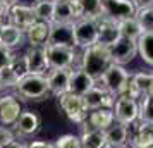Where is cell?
Returning a JSON list of instances; mask_svg holds the SVG:
<instances>
[{"instance_id": "e575fe53", "label": "cell", "mask_w": 153, "mask_h": 148, "mask_svg": "<svg viewBox=\"0 0 153 148\" xmlns=\"http://www.w3.org/2000/svg\"><path fill=\"white\" fill-rule=\"evenodd\" d=\"M55 148H83L81 140L74 134H64L55 143Z\"/></svg>"}, {"instance_id": "44dd1931", "label": "cell", "mask_w": 153, "mask_h": 148, "mask_svg": "<svg viewBox=\"0 0 153 148\" xmlns=\"http://www.w3.org/2000/svg\"><path fill=\"white\" fill-rule=\"evenodd\" d=\"M26 36H28V42L31 43V47H47L50 36V24L43 21H36L26 31Z\"/></svg>"}, {"instance_id": "4dcf8cb0", "label": "cell", "mask_w": 153, "mask_h": 148, "mask_svg": "<svg viewBox=\"0 0 153 148\" xmlns=\"http://www.w3.org/2000/svg\"><path fill=\"white\" fill-rule=\"evenodd\" d=\"M139 122H150L153 124V95H146L139 102Z\"/></svg>"}, {"instance_id": "d6986e66", "label": "cell", "mask_w": 153, "mask_h": 148, "mask_svg": "<svg viewBox=\"0 0 153 148\" xmlns=\"http://www.w3.org/2000/svg\"><path fill=\"white\" fill-rule=\"evenodd\" d=\"M77 19H100L102 14V0H72Z\"/></svg>"}, {"instance_id": "f35d334b", "label": "cell", "mask_w": 153, "mask_h": 148, "mask_svg": "<svg viewBox=\"0 0 153 148\" xmlns=\"http://www.w3.org/2000/svg\"><path fill=\"white\" fill-rule=\"evenodd\" d=\"M9 7H10L9 4H5V2H2V0H0V22L4 21V19H5V16L9 14Z\"/></svg>"}, {"instance_id": "d590c367", "label": "cell", "mask_w": 153, "mask_h": 148, "mask_svg": "<svg viewBox=\"0 0 153 148\" xmlns=\"http://www.w3.org/2000/svg\"><path fill=\"white\" fill-rule=\"evenodd\" d=\"M12 59H14V54L10 52V48H7L5 45L0 43V69H4V67L10 65Z\"/></svg>"}, {"instance_id": "b9f144b4", "label": "cell", "mask_w": 153, "mask_h": 148, "mask_svg": "<svg viewBox=\"0 0 153 148\" xmlns=\"http://www.w3.org/2000/svg\"><path fill=\"white\" fill-rule=\"evenodd\" d=\"M2 2H5V4H9V5H12V4H16V0H2Z\"/></svg>"}, {"instance_id": "7a4b0ae2", "label": "cell", "mask_w": 153, "mask_h": 148, "mask_svg": "<svg viewBox=\"0 0 153 148\" xmlns=\"http://www.w3.org/2000/svg\"><path fill=\"white\" fill-rule=\"evenodd\" d=\"M102 85L107 91L110 93L112 97H122L127 93V88H129V81H131V74L122 67V65H117V64H110L107 71L102 74Z\"/></svg>"}, {"instance_id": "9c48e42d", "label": "cell", "mask_w": 153, "mask_h": 148, "mask_svg": "<svg viewBox=\"0 0 153 148\" xmlns=\"http://www.w3.org/2000/svg\"><path fill=\"white\" fill-rule=\"evenodd\" d=\"M115 110H114V117L117 119L119 124L124 126H131L132 122H136L139 117V102L134 98L122 95L115 100Z\"/></svg>"}, {"instance_id": "8fae6325", "label": "cell", "mask_w": 153, "mask_h": 148, "mask_svg": "<svg viewBox=\"0 0 153 148\" xmlns=\"http://www.w3.org/2000/svg\"><path fill=\"white\" fill-rule=\"evenodd\" d=\"M152 88H153V74L136 72V74H131V81H129V88H127L126 95L138 102V100L145 98L146 95H150Z\"/></svg>"}, {"instance_id": "ba28073f", "label": "cell", "mask_w": 153, "mask_h": 148, "mask_svg": "<svg viewBox=\"0 0 153 148\" xmlns=\"http://www.w3.org/2000/svg\"><path fill=\"white\" fill-rule=\"evenodd\" d=\"M107 52L110 55L112 64L124 65V64L131 62L132 59L136 57V54H138V43L134 40L120 36L115 43H112L110 47H107Z\"/></svg>"}, {"instance_id": "277c9868", "label": "cell", "mask_w": 153, "mask_h": 148, "mask_svg": "<svg viewBox=\"0 0 153 148\" xmlns=\"http://www.w3.org/2000/svg\"><path fill=\"white\" fill-rule=\"evenodd\" d=\"M45 52L50 69H72L77 60L76 48L69 45H47Z\"/></svg>"}, {"instance_id": "836d02e7", "label": "cell", "mask_w": 153, "mask_h": 148, "mask_svg": "<svg viewBox=\"0 0 153 148\" xmlns=\"http://www.w3.org/2000/svg\"><path fill=\"white\" fill-rule=\"evenodd\" d=\"M10 67H12V71H14V74L17 76V79L24 78L26 74H29L28 71V62H26V57H16L12 59V62H10Z\"/></svg>"}, {"instance_id": "83f0119b", "label": "cell", "mask_w": 153, "mask_h": 148, "mask_svg": "<svg viewBox=\"0 0 153 148\" xmlns=\"http://www.w3.org/2000/svg\"><path fill=\"white\" fill-rule=\"evenodd\" d=\"M33 12H35L36 19L43 22L52 24L53 21V9H55V0H36L31 5Z\"/></svg>"}, {"instance_id": "60d3db41", "label": "cell", "mask_w": 153, "mask_h": 148, "mask_svg": "<svg viewBox=\"0 0 153 148\" xmlns=\"http://www.w3.org/2000/svg\"><path fill=\"white\" fill-rule=\"evenodd\" d=\"M5 148H26L24 145H21V143H17V141H14L12 145H9V147H5Z\"/></svg>"}, {"instance_id": "f6af8a7d", "label": "cell", "mask_w": 153, "mask_h": 148, "mask_svg": "<svg viewBox=\"0 0 153 148\" xmlns=\"http://www.w3.org/2000/svg\"><path fill=\"white\" fill-rule=\"evenodd\" d=\"M150 95H153V88H152V91H150Z\"/></svg>"}, {"instance_id": "d4e9b609", "label": "cell", "mask_w": 153, "mask_h": 148, "mask_svg": "<svg viewBox=\"0 0 153 148\" xmlns=\"http://www.w3.org/2000/svg\"><path fill=\"white\" fill-rule=\"evenodd\" d=\"M40 124H42L40 117H38L35 112H29L28 110V112H22L21 115H19V119H17V122H16L14 126L17 127L22 134H33L40 129Z\"/></svg>"}, {"instance_id": "f546056e", "label": "cell", "mask_w": 153, "mask_h": 148, "mask_svg": "<svg viewBox=\"0 0 153 148\" xmlns=\"http://www.w3.org/2000/svg\"><path fill=\"white\" fill-rule=\"evenodd\" d=\"M119 31H120V36L134 40V42H138V38L143 35V28L139 26L136 17H129V19H124V21H119Z\"/></svg>"}, {"instance_id": "bcb514c9", "label": "cell", "mask_w": 153, "mask_h": 148, "mask_svg": "<svg viewBox=\"0 0 153 148\" xmlns=\"http://www.w3.org/2000/svg\"><path fill=\"white\" fill-rule=\"evenodd\" d=\"M129 148H132V147H129Z\"/></svg>"}, {"instance_id": "d6a6232c", "label": "cell", "mask_w": 153, "mask_h": 148, "mask_svg": "<svg viewBox=\"0 0 153 148\" xmlns=\"http://www.w3.org/2000/svg\"><path fill=\"white\" fill-rule=\"evenodd\" d=\"M17 76L14 74V71L10 65L0 69V88H14L17 85Z\"/></svg>"}, {"instance_id": "7bdbcfd3", "label": "cell", "mask_w": 153, "mask_h": 148, "mask_svg": "<svg viewBox=\"0 0 153 148\" xmlns=\"http://www.w3.org/2000/svg\"><path fill=\"white\" fill-rule=\"evenodd\" d=\"M2 28H4V22H0V36H2Z\"/></svg>"}, {"instance_id": "4316f807", "label": "cell", "mask_w": 153, "mask_h": 148, "mask_svg": "<svg viewBox=\"0 0 153 148\" xmlns=\"http://www.w3.org/2000/svg\"><path fill=\"white\" fill-rule=\"evenodd\" d=\"M22 38H24V31H21L19 28H16L12 24H4L2 36H0L2 45H5L7 48H14V47L22 43Z\"/></svg>"}, {"instance_id": "e0dca14e", "label": "cell", "mask_w": 153, "mask_h": 148, "mask_svg": "<svg viewBox=\"0 0 153 148\" xmlns=\"http://www.w3.org/2000/svg\"><path fill=\"white\" fill-rule=\"evenodd\" d=\"M95 79L91 78L88 72H84L81 67L77 69H71V78H69V93L84 97L95 86Z\"/></svg>"}, {"instance_id": "1f68e13d", "label": "cell", "mask_w": 153, "mask_h": 148, "mask_svg": "<svg viewBox=\"0 0 153 148\" xmlns=\"http://www.w3.org/2000/svg\"><path fill=\"white\" fill-rule=\"evenodd\" d=\"M134 17L139 22V26L143 28V31H153V5L152 7L136 9Z\"/></svg>"}, {"instance_id": "603a6c76", "label": "cell", "mask_w": 153, "mask_h": 148, "mask_svg": "<svg viewBox=\"0 0 153 148\" xmlns=\"http://www.w3.org/2000/svg\"><path fill=\"white\" fill-rule=\"evenodd\" d=\"M132 148H153V124L139 122L138 129L131 141Z\"/></svg>"}, {"instance_id": "30bf717a", "label": "cell", "mask_w": 153, "mask_h": 148, "mask_svg": "<svg viewBox=\"0 0 153 148\" xmlns=\"http://www.w3.org/2000/svg\"><path fill=\"white\" fill-rule=\"evenodd\" d=\"M7 17H9V24L19 28L21 31H24V33L38 21L35 12H33V9L29 7V5H24V4H17V2L9 7Z\"/></svg>"}, {"instance_id": "2e32d148", "label": "cell", "mask_w": 153, "mask_h": 148, "mask_svg": "<svg viewBox=\"0 0 153 148\" xmlns=\"http://www.w3.org/2000/svg\"><path fill=\"white\" fill-rule=\"evenodd\" d=\"M24 57H26V62H28L29 74H40V76H45L47 71H50L45 47H31V48L26 52Z\"/></svg>"}, {"instance_id": "484cf974", "label": "cell", "mask_w": 153, "mask_h": 148, "mask_svg": "<svg viewBox=\"0 0 153 148\" xmlns=\"http://www.w3.org/2000/svg\"><path fill=\"white\" fill-rule=\"evenodd\" d=\"M77 21L76 10L72 5V0L69 2H55L53 9V21L52 22H74Z\"/></svg>"}, {"instance_id": "ee69618b", "label": "cell", "mask_w": 153, "mask_h": 148, "mask_svg": "<svg viewBox=\"0 0 153 148\" xmlns=\"http://www.w3.org/2000/svg\"><path fill=\"white\" fill-rule=\"evenodd\" d=\"M55 2H69V0H55Z\"/></svg>"}, {"instance_id": "cb8c5ba5", "label": "cell", "mask_w": 153, "mask_h": 148, "mask_svg": "<svg viewBox=\"0 0 153 148\" xmlns=\"http://www.w3.org/2000/svg\"><path fill=\"white\" fill-rule=\"evenodd\" d=\"M79 140L83 148H107V133L103 129H84Z\"/></svg>"}, {"instance_id": "ffe728a7", "label": "cell", "mask_w": 153, "mask_h": 148, "mask_svg": "<svg viewBox=\"0 0 153 148\" xmlns=\"http://www.w3.org/2000/svg\"><path fill=\"white\" fill-rule=\"evenodd\" d=\"M107 147L110 148H126L129 141V129L124 124H112L107 131Z\"/></svg>"}, {"instance_id": "5bb4252c", "label": "cell", "mask_w": 153, "mask_h": 148, "mask_svg": "<svg viewBox=\"0 0 153 148\" xmlns=\"http://www.w3.org/2000/svg\"><path fill=\"white\" fill-rule=\"evenodd\" d=\"M74 22H52L47 45H69L74 47Z\"/></svg>"}, {"instance_id": "7c38bea8", "label": "cell", "mask_w": 153, "mask_h": 148, "mask_svg": "<svg viewBox=\"0 0 153 148\" xmlns=\"http://www.w3.org/2000/svg\"><path fill=\"white\" fill-rule=\"evenodd\" d=\"M84 105L88 110H97V109H112L115 105V98L105 90L103 86H93L90 91L83 97Z\"/></svg>"}, {"instance_id": "ac0fdd59", "label": "cell", "mask_w": 153, "mask_h": 148, "mask_svg": "<svg viewBox=\"0 0 153 148\" xmlns=\"http://www.w3.org/2000/svg\"><path fill=\"white\" fill-rule=\"evenodd\" d=\"M120 38V31H119V22L107 19V17H100L98 19V43L103 45L105 48L110 47L112 43H115Z\"/></svg>"}, {"instance_id": "9a60e30c", "label": "cell", "mask_w": 153, "mask_h": 148, "mask_svg": "<svg viewBox=\"0 0 153 148\" xmlns=\"http://www.w3.org/2000/svg\"><path fill=\"white\" fill-rule=\"evenodd\" d=\"M21 114H22L21 103L16 97H12V95L0 97V122L4 126L16 124Z\"/></svg>"}, {"instance_id": "3957f363", "label": "cell", "mask_w": 153, "mask_h": 148, "mask_svg": "<svg viewBox=\"0 0 153 148\" xmlns=\"http://www.w3.org/2000/svg\"><path fill=\"white\" fill-rule=\"evenodd\" d=\"M16 93L26 100H43L48 97V85H47V78L40 76V74H26L24 78L17 81L14 86Z\"/></svg>"}, {"instance_id": "6da1fadb", "label": "cell", "mask_w": 153, "mask_h": 148, "mask_svg": "<svg viewBox=\"0 0 153 148\" xmlns=\"http://www.w3.org/2000/svg\"><path fill=\"white\" fill-rule=\"evenodd\" d=\"M110 64L112 60H110L108 52L100 43H95V45H91L88 48H84L83 55H81V69L84 72H88L95 81L102 78V74L107 71V67Z\"/></svg>"}, {"instance_id": "8992f818", "label": "cell", "mask_w": 153, "mask_h": 148, "mask_svg": "<svg viewBox=\"0 0 153 148\" xmlns=\"http://www.w3.org/2000/svg\"><path fill=\"white\" fill-rule=\"evenodd\" d=\"M59 105L65 112V115L76 124H84L88 119V109L84 105L83 97H79V95H74L69 91L64 93L59 97Z\"/></svg>"}, {"instance_id": "74e56055", "label": "cell", "mask_w": 153, "mask_h": 148, "mask_svg": "<svg viewBox=\"0 0 153 148\" xmlns=\"http://www.w3.org/2000/svg\"><path fill=\"white\" fill-rule=\"evenodd\" d=\"M28 148H55V145H52V143H45V141H33V143H29Z\"/></svg>"}, {"instance_id": "52a82bcc", "label": "cell", "mask_w": 153, "mask_h": 148, "mask_svg": "<svg viewBox=\"0 0 153 148\" xmlns=\"http://www.w3.org/2000/svg\"><path fill=\"white\" fill-rule=\"evenodd\" d=\"M102 14L107 19L119 22L134 17L136 5L132 0H102Z\"/></svg>"}, {"instance_id": "7402d4cb", "label": "cell", "mask_w": 153, "mask_h": 148, "mask_svg": "<svg viewBox=\"0 0 153 148\" xmlns=\"http://www.w3.org/2000/svg\"><path fill=\"white\" fill-rule=\"evenodd\" d=\"M114 110L112 109H97L88 115L86 122L91 126V129H103L107 131L114 124Z\"/></svg>"}, {"instance_id": "4fadbf2b", "label": "cell", "mask_w": 153, "mask_h": 148, "mask_svg": "<svg viewBox=\"0 0 153 148\" xmlns=\"http://www.w3.org/2000/svg\"><path fill=\"white\" fill-rule=\"evenodd\" d=\"M45 78H47L50 95H53V97L59 98L60 95L69 91L71 69H50Z\"/></svg>"}, {"instance_id": "f1b7e54d", "label": "cell", "mask_w": 153, "mask_h": 148, "mask_svg": "<svg viewBox=\"0 0 153 148\" xmlns=\"http://www.w3.org/2000/svg\"><path fill=\"white\" fill-rule=\"evenodd\" d=\"M138 54L143 57L146 64L153 65V31H143L138 38Z\"/></svg>"}, {"instance_id": "ab89813d", "label": "cell", "mask_w": 153, "mask_h": 148, "mask_svg": "<svg viewBox=\"0 0 153 148\" xmlns=\"http://www.w3.org/2000/svg\"><path fill=\"white\" fill-rule=\"evenodd\" d=\"M136 9H143V7H152L153 5V0H132Z\"/></svg>"}, {"instance_id": "5b68a950", "label": "cell", "mask_w": 153, "mask_h": 148, "mask_svg": "<svg viewBox=\"0 0 153 148\" xmlns=\"http://www.w3.org/2000/svg\"><path fill=\"white\" fill-rule=\"evenodd\" d=\"M74 28V47L88 48L98 43V19H77L72 24Z\"/></svg>"}, {"instance_id": "8d00e7d4", "label": "cell", "mask_w": 153, "mask_h": 148, "mask_svg": "<svg viewBox=\"0 0 153 148\" xmlns=\"http://www.w3.org/2000/svg\"><path fill=\"white\" fill-rule=\"evenodd\" d=\"M14 134L9 131L7 127L0 126V148H5L9 147V145H12L14 143Z\"/></svg>"}]
</instances>
